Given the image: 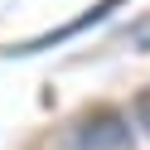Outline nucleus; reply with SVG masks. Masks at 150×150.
I'll list each match as a JSON object with an SVG mask.
<instances>
[{
	"label": "nucleus",
	"instance_id": "f257e3e1",
	"mask_svg": "<svg viewBox=\"0 0 150 150\" xmlns=\"http://www.w3.org/2000/svg\"><path fill=\"white\" fill-rule=\"evenodd\" d=\"M131 145V126L121 111L102 107V111H87L73 131V150H126Z\"/></svg>",
	"mask_w": 150,
	"mask_h": 150
},
{
	"label": "nucleus",
	"instance_id": "f03ea898",
	"mask_svg": "<svg viewBox=\"0 0 150 150\" xmlns=\"http://www.w3.org/2000/svg\"><path fill=\"white\" fill-rule=\"evenodd\" d=\"M136 121L145 126V136H150V87H145V92L136 97Z\"/></svg>",
	"mask_w": 150,
	"mask_h": 150
},
{
	"label": "nucleus",
	"instance_id": "7ed1b4c3",
	"mask_svg": "<svg viewBox=\"0 0 150 150\" xmlns=\"http://www.w3.org/2000/svg\"><path fill=\"white\" fill-rule=\"evenodd\" d=\"M136 44H140V49H150V24H140V34H136Z\"/></svg>",
	"mask_w": 150,
	"mask_h": 150
}]
</instances>
